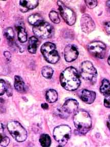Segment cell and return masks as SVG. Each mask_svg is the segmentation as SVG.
I'll return each mask as SVG.
<instances>
[{
	"label": "cell",
	"mask_w": 110,
	"mask_h": 147,
	"mask_svg": "<svg viewBox=\"0 0 110 147\" xmlns=\"http://www.w3.org/2000/svg\"><path fill=\"white\" fill-rule=\"evenodd\" d=\"M4 54L5 55V57L7 58V59H8V58H10V57H11V56H9V55H10V53L8 52H6L4 53Z\"/></svg>",
	"instance_id": "cell-32"
},
{
	"label": "cell",
	"mask_w": 110,
	"mask_h": 147,
	"mask_svg": "<svg viewBox=\"0 0 110 147\" xmlns=\"http://www.w3.org/2000/svg\"><path fill=\"white\" fill-rule=\"evenodd\" d=\"M107 5L108 6V7H109V8L110 10V1H109L107 2Z\"/></svg>",
	"instance_id": "cell-34"
},
{
	"label": "cell",
	"mask_w": 110,
	"mask_h": 147,
	"mask_svg": "<svg viewBox=\"0 0 110 147\" xmlns=\"http://www.w3.org/2000/svg\"><path fill=\"white\" fill-rule=\"evenodd\" d=\"M71 134V128L67 125H61L56 127L53 131L55 140L61 146L66 145Z\"/></svg>",
	"instance_id": "cell-5"
},
{
	"label": "cell",
	"mask_w": 110,
	"mask_h": 147,
	"mask_svg": "<svg viewBox=\"0 0 110 147\" xmlns=\"http://www.w3.org/2000/svg\"><path fill=\"white\" fill-rule=\"evenodd\" d=\"M80 75L85 80L94 82L97 77L96 69L91 62L86 61L82 62L80 66Z\"/></svg>",
	"instance_id": "cell-6"
},
{
	"label": "cell",
	"mask_w": 110,
	"mask_h": 147,
	"mask_svg": "<svg viewBox=\"0 0 110 147\" xmlns=\"http://www.w3.org/2000/svg\"><path fill=\"white\" fill-rule=\"evenodd\" d=\"M28 22L31 25L36 26L44 23V18L39 14H34L29 17Z\"/></svg>",
	"instance_id": "cell-17"
},
{
	"label": "cell",
	"mask_w": 110,
	"mask_h": 147,
	"mask_svg": "<svg viewBox=\"0 0 110 147\" xmlns=\"http://www.w3.org/2000/svg\"><path fill=\"white\" fill-rule=\"evenodd\" d=\"M108 63H109V64L110 65V55L109 56V57L108 58Z\"/></svg>",
	"instance_id": "cell-35"
},
{
	"label": "cell",
	"mask_w": 110,
	"mask_h": 147,
	"mask_svg": "<svg viewBox=\"0 0 110 147\" xmlns=\"http://www.w3.org/2000/svg\"><path fill=\"white\" fill-rule=\"evenodd\" d=\"M5 35L9 41H11L13 40L14 37V33L13 30L11 28L9 27L7 28L4 32Z\"/></svg>",
	"instance_id": "cell-23"
},
{
	"label": "cell",
	"mask_w": 110,
	"mask_h": 147,
	"mask_svg": "<svg viewBox=\"0 0 110 147\" xmlns=\"http://www.w3.org/2000/svg\"><path fill=\"white\" fill-rule=\"evenodd\" d=\"M7 96H11L12 94V89L11 85L9 84V83H7V91H6Z\"/></svg>",
	"instance_id": "cell-29"
},
{
	"label": "cell",
	"mask_w": 110,
	"mask_h": 147,
	"mask_svg": "<svg viewBox=\"0 0 110 147\" xmlns=\"http://www.w3.org/2000/svg\"><path fill=\"white\" fill-rule=\"evenodd\" d=\"M85 2L87 6L91 9L94 8L97 4V2L95 0H87L85 1Z\"/></svg>",
	"instance_id": "cell-27"
},
{
	"label": "cell",
	"mask_w": 110,
	"mask_h": 147,
	"mask_svg": "<svg viewBox=\"0 0 110 147\" xmlns=\"http://www.w3.org/2000/svg\"><path fill=\"white\" fill-rule=\"evenodd\" d=\"M96 98V94L94 92L87 90H84L82 92L80 99L87 104H92L94 102Z\"/></svg>",
	"instance_id": "cell-14"
},
{
	"label": "cell",
	"mask_w": 110,
	"mask_h": 147,
	"mask_svg": "<svg viewBox=\"0 0 110 147\" xmlns=\"http://www.w3.org/2000/svg\"><path fill=\"white\" fill-rule=\"evenodd\" d=\"M80 25L82 31L90 33L95 29V23L91 18L88 14H84L80 20Z\"/></svg>",
	"instance_id": "cell-11"
},
{
	"label": "cell",
	"mask_w": 110,
	"mask_h": 147,
	"mask_svg": "<svg viewBox=\"0 0 110 147\" xmlns=\"http://www.w3.org/2000/svg\"><path fill=\"white\" fill-rule=\"evenodd\" d=\"M41 107H42V108H43L44 109H48V105L46 103L42 104L41 105Z\"/></svg>",
	"instance_id": "cell-31"
},
{
	"label": "cell",
	"mask_w": 110,
	"mask_h": 147,
	"mask_svg": "<svg viewBox=\"0 0 110 147\" xmlns=\"http://www.w3.org/2000/svg\"><path fill=\"white\" fill-rule=\"evenodd\" d=\"M42 75H43L44 77L46 78H50L53 76L54 73L52 68L50 67H44L42 69Z\"/></svg>",
	"instance_id": "cell-22"
},
{
	"label": "cell",
	"mask_w": 110,
	"mask_h": 147,
	"mask_svg": "<svg viewBox=\"0 0 110 147\" xmlns=\"http://www.w3.org/2000/svg\"><path fill=\"white\" fill-rule=\"evenodd\" d=\"M38 39L35 36L31 37L29 40L28 50L31 54H35L36 52L38 46Z\"/></svg>",
	"instance_id": "cell-16"
},
{
	"label": "cell",
	"mask_w": 110,
	"mask_h": 147,
	"mask_svg": "<svg viewBox=\"0 0 110 147\" xmlns=\"http://www.w3.org/2000/svg\"><path fill=\"white\" fill-rule=\"evenodd\" d=\"M104 105L106 107L110 108V95L105 97L104 100Z\"/></svg>",
	"instance_id": "cell-28"
},
{
	"label": "cell",
	"mask_w": 110,
	"mask_h": 147,
	"mask_svg": "<svg viewBox=\"0 0 110 147\" xmlns=\"http://www.w3.org/2000/svg\"><path fill=\"white\" fill-rule=\"evenodd\" d=\"M58 98V94L57 92L54 90H49L46 93V99L47 101L50 103H53L57 101Z\"/></svg>",
	"instance_id": "cell-19"
},
{
	"label": "cell",
	"mask_w": 110,
	"mask_h": 147,
	"mask_svg": "<svg viewBox=\"0 0 110 147\" xmlns=\"http://www.w3.org/2000/svg\"><path fill=\"white\" fill-rule=\"evenodd\" d=\"M73 123L77 131L81 134H86L91 128V117L89 113L84 110H80L75 113Z\"/></svg>",
	"instance_id": "cell-2"
},
{
	"label": "cell",
	"mask_w": 110,
	"mask_h": 147,
	"mask_svg": "<svg viewBox=\"0 0 110 147\" xmlns=\"http://www.w3.org/2000/svg\"><path fill=\"white\" fill-rule=\"evenodd\" d=\"M33 31L36 36L42 39H47L53 35V27L50 24L44 22L39 25L34 26Z\"/></svg>",
	"instance_id": "cell-8"
},
{
	"label": "cell",
	"mask_w": 110,
	"mask_h": 147,
	"mask_svg": "<svg viewBox=\"0 0 110 147\" xmlns=\"http://www.w3.org/2000/svg\"><path fill=\"white\" fill-rule=\"evenodd\" d=\"M78 103L74 99L67 100L63 106L58 110L59 115L62 118H66L72 113H76L78 111Z\"/></svg>",
	"instance_id": "cell-7"
},
{
	"label": "cell",
	"mask_w": 110,
	"mask_h": 147,
	"mask_svg": "<svg viewBox=\"0 0 110 147\" xmlns=\"http://www.w3.org/2000/svg\"><path fill=\"white\" fill-rule=\"evenodd\" d=\"M1 140L0 145L3 147H6L9 144V142H10L9 138L6 136H3V134H1Z\"/></svg>",
	"instance_id": "cell-26"
},
{
	"label": "cell",
	"mask_w": 110,
	"mask_h": 147,
	"mask_svg": "<svg viewBox=\"0 0 110 147\" xmlns=\"http://www.w3.org/2000/svg\"><path fill=\"white\" fill-rule=\"evenodd\" d=\"M14 87L19 92H23L25 91V84L21 77L18 76L15 77Z\"/></svg>",
	"instance_id": "cell-18"
},
{
	"label": "cell",
	"mask_w": 110,
	"mask_h": 147,
	"mask_svg": "<svg viewBox=\"0 0 110 147\" xmlns=\"http://www.w3.org/2000/svg\"><path fill=\"white\" fill-rule=\"evenodd\" d=\"M100 92L105 96L110 95V82L107 79H103L100 87Z\"/></svg>",
	"instance_id": "cell-20"
},
{
	"label": "cell",
	"mask_w": 110,
	"mask_h": 147,
	"mask_svg": "<svg viewBox=\"0 0 110 147\" xmlns=\"http://www.w3.org/2000/svg\"><path fill=\"white\" fill-rule=\"evenodd\" d=\"M49 17L50 20L53 22V23L56 24H58L60 22V19L58 14L57 12L55 11H52L50 12L49 14Z\"/></svg>",
	"instance_id": "cell-24"
},
{
	"label": "cell",
	"mask_w": 110,
	"mask_h": 147,
	"mask_svg": "<svg viewBox=\"0 0 110 147\" xmlns=\"http://www.w3.org/2000/svg\"><path fill=\"white\" fill-rule=\"evenodd\" d=\"M57 4L61 15L64 21L68 25H74L76 21V14L71 9L65 6L62 2L58 1Z\"/></svg>",
	"instance_id": "cell-9"
},
{
	"label": "cell",
	"mask_w": 110,
	"mask_h": 147,
	"mask_svg": "<svg viewBox=\"0 0 110 147\" xmlns=\"http://www.w3.org/2000/svg\"><path fill=\"white\" fill-rule=\"evenodd\" d=\"M41 51L44 58L49 63L55 64L59 61V55L56 49L55 44L46 42L42 46Z\"/></svg>",
	"instance_id": "cell-4"
},
{
	"label": "cell",
	"mask_w": 110,
	"mask_h": 147,
	"mask_svg": "<svg viewBox=\"0 0 110 147\" xmlns=\"http://www.w3.org/2000/svg\"><path fill=\"white\" fill-rule=\"evenodd\" d=\"M15 27L18 32V39L19 41H20L21 42H25L27 40V34L23 24H21V23H19L16 25Z\"/></svg>",
	"instance_id": "cell-15"
},
{
	"label": "cell",
	"mask_w": 110,
	"mask_h": 147,
	"mask_svg": "<svg viewBox=\"0 0 110 147\" xmlns=\"http://www.w3.org/2000/svg\"><path fill=\"white\" fill-rule=\"evenodd\" d=\"M7 128L12 136L17 142H24L27 138V133L19 123L11 121L7 124Z\"/></svg>",
	"instance_id": "cell-3"
},
{
	"label": "cell",
	"mask_w": 110,
	"mask_h": 147,
	"mask_svg": "<svg viewBox=\"0 0 110 147\" xmlns=\"http://www.w3.org/2000/svg\"><path fill=\"white\" fill-rule=\"evenodd\" d=\"M88 51L94 57L99 58H103L106 52L105 44L99 41H94L88 45Z\"/></svg>",
	"instance_id": "cell-10"
},
{
	"label": "cell",
	"mask_w": 110,
	"mask_h": 147,
	"mask_svg": "<svg viewBox=\"0 0 110 147\" xmlns=\"http://www.w3.org/2000/svg\"><path fill=\"white\" fill-rule=\"evenodd\" d=\"M60 83L67 90L73 91L78 89L80 81L77 70L73 67L65 69L60 75Z\"/></svg>",
	"instance_id": "cell-1"
},
{
	"label": "cell",
	"mask_w": 110,
	"mask_h": 147,
	"mask_svg": "<svg viewBox=\"0 0 110 147\" xmlns=\"http://www.w3.org/2000/svg\"><path fill=\"white\" fill-rule=\"evenodd\" d=\"M7 83L1 79L0 81V94L2 96L7 91Z\"/></svg>",
	"instance_id": "cell-25"
},
{
	"label": "cell",
	"mask_w": 110,
	"mask_h": 147,
	"mask_svg": "<svg viewBox=\"0 0 110 147\" xmlns=\"http://www.w3.org/2000/svg\"><path fill=\"white\" fill-rule=\"evenodd\" d=\"M78 49L73 45H68L64 49V58L67 62H72L78 58Z\"/></svg>",
	"instance_id": "cell-12"
},
{
	"label": "cell",
	"mask_w": 110,
	"mask_h": 147,
	"mask_svg": "<svg viewBox=\"0 0 110 147\" xmlns=\"http://www.w3.org/2000/svg\"><path fill=\"white\" fill-rule=\"evenodd\" d=\"M108 127L109 129V130L110 131V116L109 117V119L108 121Z\"/></svg>",
	"instance_id": "cell-33"
},
{
	"label": "cell",
	"mask_w": 110,
	"mask_h": 147,
	"mask_svg": "<svg viewBox=\"0 0 110 147\" xmlns=\"http://www.w3.org/2000/svg\"><path fill=\"white\" fill-rule=\"evenodd\" d=\"M39 142L42 147H49L51 143V140L50 136L48 134H43L40 137Z\"/></svg>",
	"instance_id": "cell-21"
},
{
	"label": "cell",
	"mask_w": 110,
	"mask_h": 147,
	"mask_svg": "<svg viewBox=\"0 0 110 147\" xmlns=\"http://www.w3.org/2000/svg\"><path fill=\"white\" fill-rule=\"evenodd\" d=\"M105 27L106 31L108 32V33L110 34V22L105 23Z\"/></svg>",
	"instance_id": "cell-30"
},
{
	"label": "cell",
	"mask_w": 110,
	"mask_h": 147,
	"mask_svg": "<svg viewBox=\"0 0 110 147\" xmlns=\"http://www.w3.org/2000/svg\"><path fill=\"white\" fill-rule=\"evenodd\" d=\"M21 11L23 12L28 11L30 9H34L38 6V1L36 0L25 1L23 0L19 2Z\"/></svg>",
	"instance_id": "cell-13"
}]
</instances>
